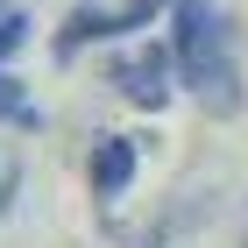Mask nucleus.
Instances as JSON below:
<instances>
[{
    "label": "nucleus",
    "instance_id": "f257e3e1",
    "mask_svg": "<svg viewBox=\"0 0 248 248\" xmlns=\"http://www.w3.org/2000/svg\"><path fill=\"white\" fill-rule=\"evenodd\" d=\"M170 57H177V85H185L213 121L241 114V57H234V29L220 15V0H170Z\"/></svg>",
    "mask_w": 248,
    "mask_h": 248
},
{
    "label": "nucleus",
    "instance_id": "f03ea898",
    "mask_svg": "<svg viewBox=\"0 0 248 248\" xmlns=\"http://www.w3.org/2000/svg\"><path fill=\"white\" fill-rule=\"evenodd\" d=\"M156 15H163V0H121V7H107V0H78L71 15H64V29H57V57L71 64L85 43H114V36H128V29H149Z\"/></svg>",
    "mask_w": 248,
    "mask_h": 248
},
{
    "label": "nucleus",
    "instance_id": "7ed1b4c3",
    "mask_svg": "<svg viewBox=\"0 0 248 248\" xmlns=\"http://www.w3.org/2000/svg\"><path fill=\"white\" fill-rule=\"evenodd\" d=\"M107 85H114L128 107L156 114V107L170 99V85H177V57H170V43H135V50H121V57L107 64Z\"/></svg>",
    "mask_w": 248,
    "mask_h": 248
},
{
    "label": "nucleus",
    "instance_id": "20e7f679",
    "mask_svg": "<svg viewBox=\"0 0 248 248\" xmlns=\"http://www.w3.org/2000/svg\"><path fill=\"white\" fill-rule=\"evenodd\" d=\"M85 185H93V199H121L135 185V135H99L85 156Z\"/></svg>",
    "mask_w": 248,
    "mask_h": 248
},
{
    "label": "nucleus",
    "instance_id": "39448f33",
    "mask_svg": "<svg viewBox=\"0 0 248 248\" xmlns=\"http://www.w3.org/2000/svg\"><path fill=\"white\" fill-rule=\"evenodd\" d=\"M0 128H43L36 99L21 93V78H15V71H0Z\"/></svg>",
    "mask_w": 248,
    "mask_h": 248
},
{
    "label": "nucleus",
    "instance_id": "423d86ee",
    "mask_svg": "<svg viewBox=\"0 0 248 248\" xmlns=\"http://www.w3.org/2000/svg\"><path fill=\"white\" fill-rule=\"evenodd\" d=\"M29 29H36V21L21 15V7H0V71H7V57L29 43Z\"/></svg>",
    "mask_w": 248,
    "mask_h": 248
},
{
    "label": "nucleus",
    "instance_id": "0eeeda50",
    "mask_svg": "<svg viewBox=\"0 0 248 248\" xmlns=\"http://www.w3.org/2000/svg\"><path fill=\"white\" fill-rule=\"evenodd\" d=\"M0 7H7V0H0Z\"/></svg>",
    "mask_w": 248,
    "mask_h": 248
}]
</instances>
